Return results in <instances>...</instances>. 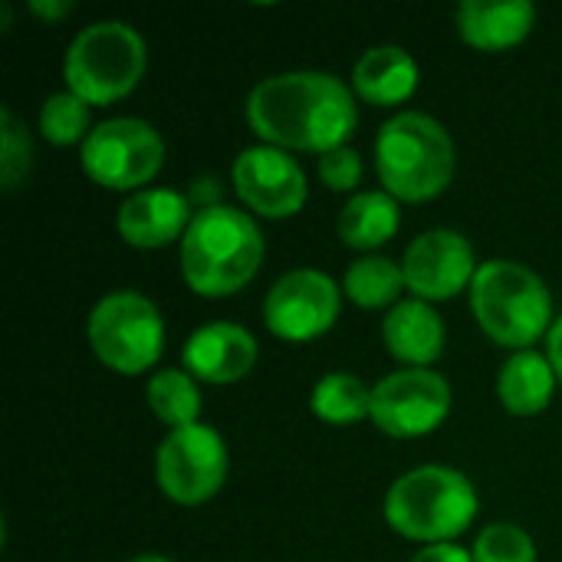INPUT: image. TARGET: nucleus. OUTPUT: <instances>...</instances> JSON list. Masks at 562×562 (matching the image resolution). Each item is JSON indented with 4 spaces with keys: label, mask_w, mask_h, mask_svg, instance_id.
<instances>
[{
    "label": "nucleus",
    "mask_w": 562,
    "mask_h": 562,
    "mask_svg": "<svg viewBox=\"0 0 562 562\" xmlns=\"http://www.w3.org/2000/svg\"><path fill=\"white\" fill-rule=\"evenodd\" d=\"M319 181L329 191H356L362 181V155L352 145L333 148L326 155H319Z\"/></svg>",
    "instance_id": "bb28decb"
},
{
    "label": "nucleus",
    "mask_w": 562,
    "mask_h": 562,
    "mask_svg": "<svg viewBox=\"0 0 562 562\" xmlns=\"http://www.w3.org/2000/svg\"><path fill=\"white\" fill-rule=\"evenodd\" d=\"M468 293L481 329L504 349H533V342L550 336L557 323L543 277L517 260L481 263Z\"/></svg>",
    "instance_id": "39448f33"
},
{
    "label": "nucleus",
    "mask_w": 562,
    "mask_h": 562,
    "mask_svg": "<svg viewBox=\"0 0 562 562\" xmlns=\"http://www.w3.org/2000/svg\"><path fill=\"white\" fill-rule=\"evenodd\" d=\"M188 201L194 211H207V207H221V181L217 178H198L188 191Z\"/></svg>",
    "instance_id": "c85d7f7f"
},
{
    "label": "nucleus",
    "mask_w": 562,
    "mask_h": 562,
    "mask_svg": "<svg viewBox=\"0 0 562 562\" xmlns=\"http://www.w3.org/2000/svg\"><path fill=\"white\" fill-rule=\"evenodd\" d=\"M82 171L109 191H142L165 165V138L135 115L99 122L79 145Z\"/></svg>",
    "instance_id": "6e6552de"
},
{
    "label": "nucleus",
    "mask_w": 562,
    "mask_h": 562,
    "mask_svg": "<svg viewBox=\"0 0 562 562\" xmlns=\"http://www.w3.org/2000/svg\"><path fill=\"white\" fill-rule=\"evenodd\" d=\"M537 23L530 0H464L458 7V33L481 53H501L520 46Z\"/></svg>",
    "instance_id": "f3484780"
},
{
    "label": "nucleus",
    "mask_w": 562,
    "mask_h": 562,
    "mask_svg": "<svg viewBox=\"0 0 562 562\" xmlns=\"http://www.w3.org/2000/svg\"><path fill=\"white\" fill-rule=\"evenodd\" d=\"M402 227L398 201L389 191H356L339 214V240L352 250H375Z\"/></svg>",
    "instance_id": "aec40b11"
},
{
    "label": "nucleus",
    "mask_w": 562,
    "mask_h": 562,
    "mask_svg": "<svg viewBox=\"0 0 562 562\" xmlns=\"http://www.w3.org/2000/svg\"><path fill=\"white\" fill-rule=\"evenodd\" d=\"M86 336L95 359L119 375H142L165 352V319L138 290L105 293L89 313Z\"/></svg>",
    "instance_id": "0eeeda50"
},
{
    "label": "nucleus",
    "mask_w": 562,
    "mask_h": 562,
    "mask_svg": "<svg viewBox=\"0 0 562 562\" xmlns=\"http://www.w3.org/2000/svg\"><path fill=\"white\" fill-rule=\"evenodd\" d=\"M382 342L389 356L405 362L408 369H431L445 356V319L438 310L425 300H402L385 313L382 323Z\"/></svg>",
    "instance_id": "dca6fc26"
},
{
    "label": "nucleus",
    "mask_w": 562,
    "mask_h": 562,
    "mask_svg": "<svg viewBox=\"0 0 562 562\" xmlns=\"http://www.w3.org/2000/svg\"><path fill=\"white\" fill-rule=\"evenodd\" d=\"M477 267L481 263L474 257L471 240L451 227H435L418 234L402 257L405 286L415 300L425 303L454 300L458 293L471 290Z\"/></svg>",
    "instance_id": "ddd939ff"
},
{
    "label": "nucleus",
    "mask_w": 562,
    "mask_h": 562,
    "mask_svg": "<svg viewBox=\"0 0 562 562\" xmlns=\"http://www.w3.org/2000/svg\"><path fill=\"white\" fill-rule=\"evenodd\" d=\"M128 562H175V560H168V557H158V553H142V557H132Z\"/></svg>",
    "instance_id": "2f4dec72"
},
{
    "label": "nucleus",
    "mask_w": 562,
    "mask_h": 562,
    "mask_svg": "<svg viewBox=\"0 0 562 562\" xmlns=\"http://www.w3.org/2000/svg\"><path fill=\"white\" fill-rule=\"evenodd\" d=\"M557 385L560 382H557V372H553L550 359L533 352V349H524V352H514L504 362V369L497 375V398L510 415L530 418V415L547 412V405L553 402Z\"/></svg>",
    "instance_id": "6ab92c4d"
},
{
    "label": "nucleus",
    "mask_w": 562,
    "mask_h": 562,
    "mask_svg": "<svg viewBox=\"0 0 562 562\" xmlns=\"http://www.w3.org/2000/svg\"><path fill=\"white\" fill-rule=\"evenodd\" d=\"M145 398H148V408L158 415V422H165L171 431L201 425L198 422L201 418V389H198L194 375L184 369L151 372L148 385H145Z\"/></svg>",
    "instance_id": "5701e85b"
},
{
    "label": "nucleus",
    "mask_w": 562,
    "mask_h": 562,
    "mask_svg": "<svg viewBox=\"0 0 562 562\" xmlns=\"http://www.w3.org/2000/svg\"><path fill=\"white\" fill-rule=\"evenodd\" d=\"M33 165V145L26 135V125L13 115L10 105L0 109V184L3 191H16L20 181L30 175Z\"/></svg>",
    "instance_id": "393cba45"
},
{
    "label": "nucleus",
    "mask_w": 562,
    "mask_h": 562,
    "mask_svg": "<svg viewBox=\"0 0 562 562\" xmlns=\"http://www.w3.org/2000/svg\"><path fill=\"white\" fill-rule=\"evenodd\" d=\"M89 109L79 95H72L69 89L63 92H53L43 99L40 105V135L49 142V145H59V148H69V145H82L89 138Z\"/></svg>",
    "instance_id": "b1692460"
},
{
    "label": "nucleus",
    "mask_w": 562,
    "mask_h": 562,
    "mask_svg": "<svg viewBox=\"0 0 562 562\" xmlns=\"http://www.w3.org/2000/svg\"><path fill=\"white\" fill-rule=\"evenodd\" d=\"M547 359H550V366L557 372V382L562 385V313L557 316V323H553V329L547 336Z\"/></svg>",
    "instance_id": "c756f323"
},
{
    "label": "nucleus",
    "mask_w": 562,
    "mask_h": 562,
    "mask_svg": "<svg viewBox=\"0 0 562 562\" xmlns=\"http://www.w3.org/2000/svg\"><path fill=\"white\" fill-rule=\"evenodd\" d=\"M267 254L263 234L250 211L231 204L194 211L181 237V277L204 300L240 293Z\"/></svg>",
    "instance_id": "f03ea898"
},
{
    "label": "nucleus",
    "mask_w": 562,
    "mask_h": 562,
    "mask_svg": "<svg viewBox=\"0 0 562 562\" xmlns=\"http://www.w3.org/2000/svg\"><path fill=\"white\" fill-rule=\"evenodd\" d=\"M145 66L148 46L132 23L95 20L69 40L63 79L86 105H112L142 82Z\"/></svg>",
    "instance_id": "423d86ee"
},
{
    "label": "nucleus",
    "mask_w": 562,
    "mask_h": 562,
    "mask_svg": "<svg viewBox=\"0 0 562 562\" xmlns=\"http://www.w3.org/2000/svg\"><path fill=\"white\" fill-rule=\"evenodd\" d=\"M385 524L415 543H454L477 517V491L458 468L422 464L405 471L382 504Z\"/></svg>",
    "instance_id": "20e7f679"
},
{
    "label": "nucleus",
    "mask_w": 562,
    "mask_h": 562,
    "mask_svg": "<svg viewBox=\"0 0 562 562\" xmlns=\"http://www.w3.org/2000/svg\"><path fill=\"white\" fill-rule=\"evenodd\" d=\"M339 306H342V286L323 270L300 267L283 273L270 286L263 300V319L277 339L310 342L336 326Z\"/></svg>",
    "instance_id": "9b49d317"
},
{
    "label": "nucleus",
    "mask_w": 562,
    "mask_h": 562,
    "mask_svg": "<svg viewBox=\"0 0 562 562\" xmlns=\"http://www.w3.org/2000/svg\"><path fill=\"white\" fill-rule=\"evenodd\" d=\"M30 10H33L40 20H53V23H56V20H63V16L72 10V3H66V0H53V3H49V0H30Z\"/></svg>",
    "instance_id": "7c9ffc66"
},
{
    "label": "nucleus",
    "mask_w": 562,
    "mask_h": 562,
    "mask_svg": "<svg viewBox=\"0 0 562 562\" xmlns=\"http://www.w3.org/2000/svg\"><path fill=\"white\" fill-rule=\"evenodd\" d=\"M227 445L211 425L168 431L155 454V481L161 494L178 507H201L214 501L227 481Z\"/></svg>",
    "instance_id": "1a4fd4ad"
},
{
    "label": "nucleus",
    "mask_w": 562,
    "mask_h": 562,
    "mask_svg": "<svg viewBox=\"0 0 562 562\" xmlns=\"http://www.w3.org/2000/svg\"><path fill=\"white\" fill-rule=\"evenodd\" d=\"M260 346L254 333L237 323H207L194 329L184 342V372L211 385H234L257 366Z\"/></svg>",
    "instance_id": "2eb2a0df"
},
{
    "label": "nucleus",
    "mask_w": 562,
    "mask_h": 562,
    "mask_svg": "<svg viewBox=\"0 0 562 562\" xmlns=\"http://www.w3.org/2000/svg\"><path fill=\"white\" fill-rule=\"evenodd\" d=\"M451 385L435 369H398L372 385V425L389 438H422L451 415Z\"/></svg>",
    "instance_id": "9d476101"
},
{
    "label": "nucleus",
    "mask_w": 562,
    "mask_h": 562,
    "mask_svg": "<svg viewBox=\"0 0 562 562\" xmlns=\"http://www.w3.org/2000/svg\"><path fill=\"white\" fill-rule=\"evenodd\" d=\"M191 217H194V207L188 194L175 188H142L119 204L115 227L128 247L158 250V247L181 240Z\"/></svg>",
    "instance_id": "4468645a"
},
{
    "label": "nucleus",
    "mask_w": 562,
    "mask_h": 562,
    "mask_svg": "<svg viewBox=\"0 0 562 562\" xmlns=\"http://www.w3.org/2000/svg\"><path fill=\"white\" fill-rule=\"evenodd\" d=\"M454 165V138L435 115L395 112L375 135V171L398 204H425L448 191Z\"/></svg>",
    "instance_id": "7ed1b4c3"
},
{
    "label": "nucleus",
    "mask_w": 562,
    "mask_h": 562,
    "mask_svg": "<svg viewBox=\"0 0 562 562\" xmlns=\"http://www.w3.org/2000/svg\"><path fill=\"white\" fill-rule=\"evenodd\" d=\"M231 184L244 207L267 221H283L303 211L310 198L306 171L300 161L273 145H250L231 168Z\"/></svg>",
    "instance_id": "f8f14e48"
},
{
    "label": "nucleus",
    "mask_w": 562,
    "mask_h": 562,
    "mask_svg": "<svg viewBox=\"0 0 562 562\" xmlns=\"http://www.w3.org/2000/svg\"><path fill=\"white\" fill-rule=\"evenodd\" d=\"M405 290L408 286H405L402 263L379 257V254H366V257L352 260L346 277H342V293L359 310H392L402 303L398 296Z\"/></svg>",
    "instance_id": "412c9836"
},
{
    "label": "nucleus",
    "mask_w": 562,
    "mask_h": 562,
    "mask_svg": "<svg viewBox=\"0 0 562 562\" xmlns=\"http://www.w3.org/2000/svg\"><path fill=\"white\" fill-rule=\"evenodd\" d=\"M422 69L415 56L395 43L369 46L352 66V89L372 105H402L418 92Z\"/></svg>",
    "instance_id": "a211bd4d"
},
{
    "label": "nucleus",
    "mask_w": 562,
    "mask_h": 562,
    "mask_svg": "<svg viewBox=\"0 0 562 562\" xmlns=\"http://www.w3.org/2000/svg\"><path fill=\"white\" fill-rule=\"evenodd\" d=\"M247 125L260 145L326 155L349 145L359 125V105L339 76L319 69H290L267 76L250 89Z\"/></svg>",
    "instance_id": "f257e3e1"
},
{
    "label": "nucleus",
    "mask_w": 562,
    "mask_h": 562,
    "mask_svg": "<svg viewBox=\"0 0 562 562\" xmlns=\"http://www.w3.org/2000/svg\"><path fill=\"white\" fill-rule=\"evenodd\" d=\"M474 562H537V543L517 524H491L477 533Z\"/></svg>",
    "instance_id": "a878e982"
},
{
    "label": "nucleus",
    "mask_w": 562,
    "mask_h": 562,
    "mask_svg": "<svg viewBox=\"0 0 562 562\" xmlns=\"http://www.w3.org/2000/svg\"><path fill=\"white\" fill-rule=\"evenodd\" d=\"M412 562H474L471 550L458 547V543H435V547H422Z\"/></svg>",
    "instance_id": "cd10ccee"
},
{
    "label": "nucleus",
    "mask_w": 562,
    "mask_h": 562,
    "mask_svg": "<svg viewBox=\"0 0 562 562\" xmlns=\"http://www.w3.org/2000/svg\"><path fill=\"white\" fill-rule=\"evenodd\" d=\"M310 408L319 422L346 428L372 415V389L352 372H329L310 392Z\"/></svg>",
    "instance_id": "4be33fe9"
}]
</instances>
